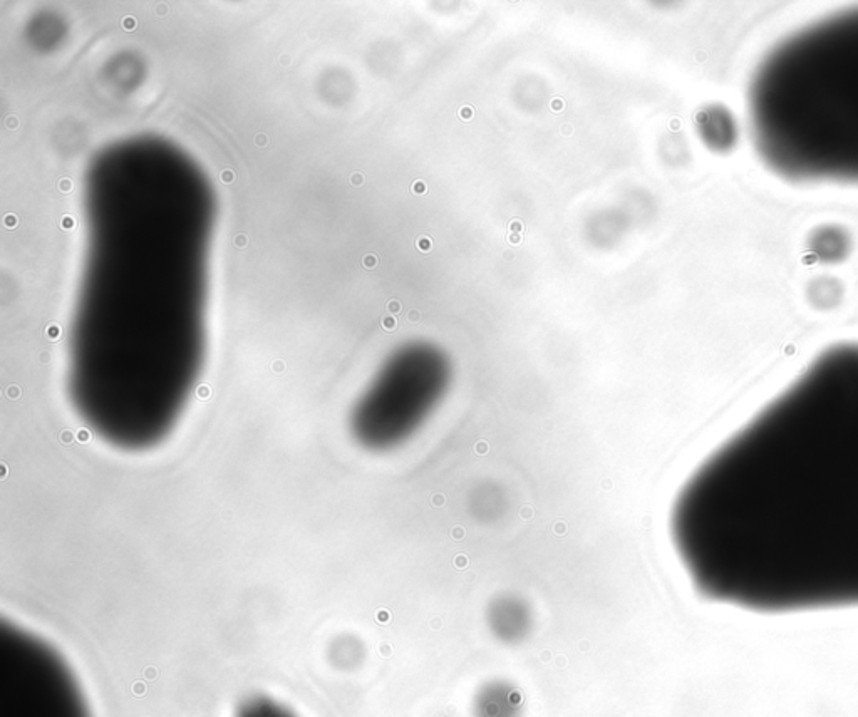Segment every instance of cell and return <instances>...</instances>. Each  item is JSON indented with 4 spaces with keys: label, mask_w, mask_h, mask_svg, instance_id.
<instances>
[{
    "label": "cell",
    "mask_w": 858,
    "mask_h": 717,
    "mask_svg": "<svg viewBox=\"0 0 858 717\" xmlns=\"http://www.w3.org/2000/svg\"><path fill=\"white\" fill-rule=\"evenodd\" d=\"M704 599L755 614L858 607V342L818 352L678 495Z\"/></svg>",
    "instance_id": "6da1fadb"
},
{
    "label": "cell",
    "mask_w": 858,
    "mask_h": 717,
    "mask_svg": "<svg viewBox=\"0 0 858 717\" xmlns=\"http://www.w3.org/2000/svg\"><path fill=\"white\" fill-rule=\"evenodd\" d=\"M748 123L776 176L858 186V7L796 27L766 51L751 74Z\"/></svg>",
    "instance_id": "7a4b0ae2"
},
{
    "label": "cell",
    "mask_w": 858,
    "mask_h": 717,
    "mask_svg": "<svg viewBox=\"0 0 858 717\" xmlns=\"http://www.w3.org/2000/svg\"><path fill=\"white\" fill-rule=\"evenodd\" d=\"M471 714L473 717H522V692L507 679L486 681L475 692Z\"/></svg>",
    "instance_id": "3957f363"
},
{
    "label": "cell",
    "mask_w": 858,
    "mask_h": 717,
    "mask_svg": "<svg viewBox=\"0 0 858 717\" xmlns=\"http://www.w3.org/2000/svg\"><path fill=\"white\" fill-rule=\"evenodd\" d=\"M488 624L493 634L505 644H518L530 629V612L517 599H500L488 612Z\"/></svg>",
    "instance_id": "277c9868"
},
{
    "label": "cell",
    "mask_w": 858,
    "mask_h": 717,
    "mask_svg": "<svg viewBox=\"0 0 858 717\" xmlns=\"http://www.w3.org/2000/svg\"><path fill=\"white\" fill-rule=\"evenodd\" d=\"M237 717H295L289 709L279 702L270 701L267 697H252L245 702Z\"/></svg>",
    "instance_id": "5b68a950"
},
{
    "label": "cell",
    "mask_w": 858,
    "mask_h": 717,
    "mask_svg": "<svg viewBox=\"0 0 858 717\" xmlns=\"http://www.w3.org/2000/svg\"><path fill=\"white\" fill-rule=\"evenodd\" d=\"M74 227H76V220L71 215L61 218V228L63 230H73Z\"/></svg>",
    "instance_id": "8992f818"
},
{
    "label": "cell",
    "mask_w": 858,
    "mask_h": 717,
    "mask_svg": "<svg viewBox=\"0 0 858 717\" xmlns=\"http://www.w3.org/2000/svg\"><path fill=\"white\" fill-rule=\"evenodd\" d=\"M121 24H123L126 31H133V29H136V26H138V21H136L135 17L126 16Z\"/></svg>",
    "instance_id": "52a82bcc"
},
{
    "label": "cell",
    "mask_w": 858,
    "mask_h": 717,
    "mask_svg": "<svg viewBox=\"0 0 858 717\" xmlns=\"http://www.w3.org/2000/svg\"><path fill=\"white\" fill-rule=\"evenodd\" d=\"M73 186V181L68 180V178L59 181V190L63 191V193H69V191L73 190Z\"/></svg>",
    "instance_id": "ba28073f"
},
{
    "label": "cell",
    "mask_w": 858,
    "mask_h": 717,
    "mask_svg": "<svg viewBox=\"0 0 858 717\" xmlns=\"http://www.w3.org/2000/svg\"><path fill=\"white\" fill-rule=\"evenodd\" d=\"M17 223H19V220H17L16 215H12V213H9V215L4 217V225H6L7 228H16Z\"/></svg>",
    "instance_id": "9c48e42d"
},
{
    "label": "cell",
    "mask_w": 858,
    "mask_h": 717,
    "mask_svg": "<svg viewBox=\"0 0 858 717\" xmlns=\"http://www.w3.org/2000/svg\"><path fill=\"white\" fill-rule=\"evenodd\" d=\"M416 243H418L419 250H423V252H429V248H431V240H429V238L419 237L418 242Z\"/></svg>",
    "instance_id": "30bf717a"
},
{
    "label": "cell",
    "mask_w": 858,
    "mask_h": 717,
    "mask_svg": "<svg viewBox=\"0 0 858 717\" xmlns=\"http://www.w3.org/2000/svg\"><path fill=\"white\" fill-rule=\"evenodd\" d=\"M61 336V329H59V325H49L47 327V337H51V339H57V337Z\"/></svg>",
    "instance_id": "8fae6325"
},
{
    "label": "cell",
    "mask_w": 858,
    "mask_h": 717,
    "mask_svg": "<svg viewBox=\"0 0 858 717\" xmlns=\"http://www.w3.org/2000/svg\"><path fill=\"white\" fill-rule=\"evenodd\" d=\"M376 264H378L376 255H366L364 257V267H367V269H373V267H376Z\"/></svg>",
    "instance_id": "7c38bea8"
},
{
    "label": "cell",
    "mask_w": 858,
    "mask_h": 717,
    "mask_svg": "<svg viewBox=\"0 0 858 717\" xmlns=\"http://www.w3.org/2000/svg\"><path fill=\"white\" fill-rule=\"evenodd\" d=\"M235 180V173L232 170L222 171V181L225 185H230Z\"/></svg>",
    "instance_id": "4fadbf2b"
},
{
    "label": "cell",
    "mask_w": 858,
    "mask_h": 717,
    "mask_svg": "<svg viewBox=\"0 0 858 717\" xmlns=\"http://www.w3.org/2000/svg\"><path fill=\"white\" fill-rule=\"evenodd\" d=\"M523 232V223L520 220H513L510 223V233H520L522 235Z\"/></svg>",
    "instance_id": "5bb4252c"
},
{
    "label": "cell",
    "mask_w": 858,
    "mask_h": 717,
    "mask_svg": "<svg viewBox=\"0 0 858 717\" xmlns=\"http://www.w3.org/2000/svg\"><path fill=\"white\" fill-rule=\"evenodd\" d=\"M351 183L354 186L362 185V183H364V176H362L361 173H354V175L351 176Z\"/></svg>",
    "instance_id": "9a60e30c"
},
{
    "label": "cell",
    "mask_w": 858,
    "mask_h": 717,
    "mask_svg": "<svg viewBox=\"0 0 858 717\" xmlns=\"http://www.w3.org/2000/svg\"><path fill=\"white\" fill-rule=\"evenodd\" d=\"M414 193H424L426 191V183L424 181H416L413 185Z\"/></svg>",
    "instance_id": "2e32d148"
},
{
    "label": "cell",
    "mask_w": 858,
    "mask_h": 717,
    "mask_svg": "<svg viewBox=\"0 0 858 717\" xmlns=\"http://www.w3.org/2000/svg\"><path fill=\"white\" fill-rule=\"evenodd\" d=\"M460 116H461V119H465V121H468V119H471V116H473V109H471V108L461 109Z\"/></svg>",
    "instance_id": "e0dca14e"
},
{
    "label": "cell",
    "mask_w": 858,
    "mask_h": 717,
    "mask_svg": "<svg viewBox=\"0 0 858 717\" xmlns=\"http://www.w3.org/2000/svg\"><path fill=\"white\" fill-rule=\"evenodd\" d=\"M247 243H249V240H247L245 235H238V237L235 238V245H237V247H245Z\"/></svg>",
    "instance_id": "ac0fdd59"
},
{
    "label": "cell",
    "mask_w": 858,
    "mask_h": 717,
    "mask_svg": "<svg viewBox=\"0 0 858 717\" xmlns=\"http://www.w3.org/2000/svg\"><path fill=\"white\" fill-rule=\"evenodd\" d=\"M6 124H7V128L16 129L17 124H19V121H17L16 116H9V118H7Z\"/></svg>",
    "instance_id": "d6986e66"
},
{
    "label": "cell",
    "mask_w": 858,
    "mask_h": 717,
    "mask_svg": "<svg viewBox=\"0 0 858 717\" xmlns=\"http://www.w3.org/2000/svg\"><path fill=\"white\" fill-rule=\"evenodd\" d=\"M255 143H257V145L259 146H265L267 145V143H269V138H267V136L265 135H257L255 136Z\"/></svg>",
    "instance_id": "ffe728a7"
},
{
    "label": "cell",
    "mask_w": 858,
    "mask_h": 717,
    "mask_svg": "<svg viewBox=\"0 0 858 717\" xmlns=\"http://www.w3.org/2000/svg\"><path fill=\"white\" fill-rule=\"evenodd\" d=\"M508 242L520 243L522 242V235H520V233H510V238H508Z\"/></svg>",
    "instance_id": "44dd1931"
},
{
    "label": "cell",
    "mask_w": 858,
    "mask_h": 717,
    "mask_svg": "<svg viewBox=\"0 0 858 717\" xmlns=\"http://www.w3.org/2000/svg\"><path fill=\"white\" fill-rule=\"evenodd\" d=\"M552 108L562 109L564 108V104H562V101H560V99H557V101H554V103H552Z\"/></svg>",
    "instance_id": "7402d4cb"
},
{
    "label": "cell",
    "mask_w": 858,
    "mask_h": 717,
    "mask_svg": "<svg viewBox=\"0 0 858 717\" xmlns=\"http://www.w3.org/2000/svg\"><path fill=\"white\" fill-rule=\"evenodd\" d=\"M391 310H393V312H398V310H399L398 302H393V304H391Z\"/></svg>",
    "instance_id": "603a6c76"
}]
</instances>
